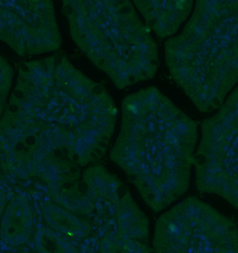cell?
<instances>
[{
    "label": "cell",
    "mask_w": 238,
    "mask_h": 253,
    "mask_svg": "<svg viewBox=\"0 0 238 253\" xmlns=\"http://www.w3.org/2000/svg\"><path fill=\"white\" fill-rule=\"evenodd\" d=\"M147 27L160 39L177 33L194 7L192 0L177 1H134Z\"/></svg>",
    "instance_id": "6"
},
{
    "label": "cell",
    "mask_w": 238,
    "mask_h": 253,
    "mask_svg": "<svg viewBox=\"0 0 238 253\" xmlns=\"http://www.w3.org/2000/svg\"><path fill=\"white\" fill-rule=\"evenodd\" d=\"M238 1H197L181 33L165 44L175 83L201 113L218 110L238 80Z\"/></svg>",
    "instance_id": "2"
},
{
    "label": "cell",
    "mask_w": 238,
    "mask_h": 253,
    "mask_svg": "<svg viewBox=\"0 0 238 253\" xmlns=\"http://www.w3.org/2000/svg\"><path fill=\"white\" fill-rule=\"evenodd\" d=\"M152 248L158 253H236L238 227L211 206L189 197L158 219Z\"/></svg>",
    "instance_id": "4"
},
{
    "label": "cell",
    "mask_w": 238,
    "mask_h": 253,
    "mask_svg": "<svg viewBox=\"0 0 238 253\" xmlns=\"http://www.w3.org/2000/svg\"><path fill=\"white\" fill-rule=\"evenodd\" d=\"M36 249L40 253H77L76 247L56 231L43 228L36 233Z\"/></svg>",
    "instance_id": "9"
},
{
    "label": "cell",
    "mask_w": 238,
    "mask_h": 253,
    "mask_svg": "<svg viewBox=\"0 0 238 253\" xmlns=\"http://www.w3.org/2000/svg\"><path fill=\"white\" fill-rule=\"evenodd\" d=\"M6 207V198L3 192L0 190V218L4 213Z\"/></svg>",
    "instance_id": "10"
},
{
    "label": "cell",
    "mask_w": 238,
    "mask_h": 253,
    "mask_svg": "<svg viewBox=\"0 0 238 253\" xmlns=\"http://www.w3.org/2000/svg\"><path fill=\"white\" fill-rule=\"evenodd\" d=\"M197 139L195 120L152 86L123 100L122 126L111 159L148 207L160 212L189 189Z\"/></svg>",
    "instance_id": "1"
},
{
    "label": "cell",
    "mask_w": 238,
    "mask_h": 253,
    "mask_svg": "<svg viewBox=\"0 0 238 253\" xmlns=\"http://www.w3.org/2000/svg\"><path fill=\"white\" fill-rule=\"evenodd\" d=\"M63 11L76 44L118 88L155 77L159 48L131 1H63Z\"/></svg>",
    "instance_id": "3"
},
{
    "label": "cell",
    "mask_w": 238,
    "mask_h": 253,
    "mask_svg": "<svg viewBox=\"0 0 238 253\" xmlns=\"http://www.w3.org/2000/svg\"><path fill=\"white\" fill-rule=\"evenodd\" d=\"M43 214L48 225L60 234L77 241L87 239L92 228L88 218L77 214L60 205L44 206Z\"/></svg>",
    "instance_id": "8"
},
{
    "label": "cell",
    "mask_w": 238,
    "mask_h": 253,
    "mask_svg": "<svg viewBox=\"0 0 238 253\" xmlns=\"http://www.w3.org/2000/svg\"><path fill=\"white\" fill-rule=\"evenodd\" d=\"M33 229L31 207L27 198L18 195L4 209L0 225V239L8 246H20L28 242Z\"/></svg>",
    "instance_id": "7"
},
{
    "label": "cell",
    "mask_w": 238,
    "mask_h": 253,
    "mask_svg": "<svg viewBox=\"0 0 238 253\" xmlns=\"http://www.w3.org/2000/svg\"><path fill=\"white\" fill-rule=\"evenodd\" d=\"M238 87L201 124V137L194 156L196 184L201 193L216 194L238 207Z\"/></svg>",
    "instance_id": "5"
}]
</instances>
